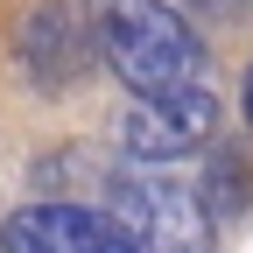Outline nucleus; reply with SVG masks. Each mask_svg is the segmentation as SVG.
I'll list each match as a JSON object with an SVG mask.
<instances>
[{
    "instance_id": "nucleus-1",
    "label": "nucleus",
    "mask_w": 253,
    "mask_h": 253,
    "mask_svg": "<svg viewBox=\"0 0 253 253\" xmlns=\"http://www.w3.org/2000/svg\"><path fill=\"white\" fill-rule=\"evenodd\" d=\"M84 28H91V49L106 56V71L141 106H162L190 134L211 141V126H218L211 56H204V42H197L183 7H169V0H91Z\"/></svg>"
},
{
    "instance_id": "nucleus-2",
    "label": "nucleus",
    "mask_w": 253,
    "mask_h": 253,
    "mask_svg": "<svg viewBox=\"0 0 253 253\" xmlns=\"http://www.w3.org/2000/svg\"><path fill=\"white\" fill-rule=\"evenodd\" d=\"M113 218L148 253H204V239H211V218L197 204V190H176V183L148 176V169L113 176Z\"/></svg>"
},
{
    "instance_id": "nucleus-3",
    "label": "nucleus",
    "mask_w": 253,
    "mask_h": 253,
    "mask_svg": "<svg viewBox=\"0 0 253 253\" xmlns=\"http://www.w3.org/2000/svg\"><path fill=\"white\" fill-rule=\"evenodd\" d=\"M0 253H148L113 211L91 204H21L0 225Z\"/></svg>"
},
{
    "instance_id": "nucleus-4",
    "label": "nucleus",
    "mask_w": 253,
    "mask_h": 253,
    "mask_svg": "<svg viewBox=\"0 0 253 253\" xmlns=\"http://www.w3.org/2000/svg\"><path fill=\"white\" fill-rule=\"evenodd\" d=\"M84 56H91V28H71V14H63V7L28 14L21 42H14V63H21L42 91H71V78H78Z\"/></svg>"
},
{
    "instance_id": "nucleus-5",
    "label": "nucleus",
    "mask_w": 253,
    "mask_h": 253,
    "mask_svg": "<svg viewBox=\"0 0 253 253\" xmlns=\"http://www.w3.org/2000/svg\"><path fill=\"white\" fill-rule=\"evenodd\" d=\"M120 141H126V162H134V169H169V162H183L204 134H190L176 113L134 99V106H126V120H120Z\"/></svg>"
},
{
    "instance_id": "nucleus-6",
    "label": "nucleus",
    "mask_w": 253,
    "mask_h": 253,
    "mask_svg": "<svg viewBox=\"0 0 253 253\" xmlns=\"http://www.w3.org/2000/svg\"><path fill=\"white\" fill-rule=\"evenodd\" d=\"M197 204H204V218H232V211L246 204V162H239V155H225V148H218L211 162H204Z\"/></svg>"
},
{
    "instance_id": "nucleus-7",
    "label": "nucleus",
    "mask_w": 253,
    "mask_h": 253,
    "mask_svg": "<svg viewBox=\"0 0 253 253\" xmlns=\"http://www.w3.org/2000/svg\"><path fill=\"white\" fill-rule=\"evenodd\" d=\"M190 14H239V0H190Z\"/></svg>"
},
{
    "instance_id": "nucleus-8",
    "label": "nucleus",
    "mask_w": 253,
    "mask_h": 253,
    "mask_svg": "<svg viewBox=\"0 0 253 253\" xmlns=\"http://www.w3.org/2000/svg\"><path fill=\"white\" fill-rule=\"evenodd\" d=\"M239 113H246V126H253V63H246V91H239Z\"/></svg>"
}]
</instances>
